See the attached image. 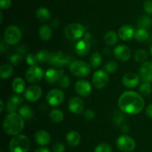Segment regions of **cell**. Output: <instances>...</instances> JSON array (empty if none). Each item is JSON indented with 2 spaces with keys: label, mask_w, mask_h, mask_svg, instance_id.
Returning a JSON list of instances; mask_svg holds the SVG:
<instances>
[{
  "label": "cell",
  "mask_w": 152,
  "mask_h": 152,
  "mask_svg": "<svg viewBox=\"0 0 152 152\" xmlns=\"http://www.w3.org/2000/svg\"><path fill=\"white\" fill-rule=\"evenodd\" d=\"M22 39V31L16 25H10L4 31V40L7 44L16 45Z\"/></svg>",
  "instance_id": "cell-6"
},
{
  "label": "cell",
  "mask_w": 152,
  "mask_h": 152,
  "mask_svg": "<svg viewBox=\"0 0 152 152\" xmlns=\"http://www.w3.org/2000/svg\"><path fill=\"white\" fill-rule=\"evenodd\" d=\"M76 52L80 57H85L89 53L91 49V44L88 40L83 39L80 40L76 44Z\"/></svg>",
  "instance_id": "cell-19"
},
{
  "label": "cell",
  "mask_w": 152,
  "mask_h": 152,
  "mask_svg": "<svg viewBox=\"0 0 152 152\" xmlns=\"http://www.w3.org/2000/svg\"><path fill=\"white\" fill-rule=\"evenodd\" d=\"M66 140L69 145L72 146V147H76L80 144V141H81V137L77 131H71L67 134Z\"/></svg>",
  "instance_id": "cell-22"
},
{
  "label": "cell",
  "mask_w": 152,
  "mask_h": 152,
  "mask_svg": "<svg viewBox=\"0 0 152 152\" xmlns=\"http://www.w3.org/2000/svg\"><path fill=\"white\" fill-rule=\"evenodd\" d=\"M140 76L143 81L152 83V61H146L141 65Z\"/></svg>",
  "instance_id": "cell-16"
},
{
  "label": "cell",
  "mask_w": 152,
  "mask_h": 152,
  "mask_svg": "<svg viewBox=\"0 0 152 152\" xmlns=\"http://www.w3.org/2000/svg\"><path fill=\"white\" fill-rule=\"evenodd\" d=\"M123 118L124 116H123V114L121 113H119V111H117L113 117V120L116 124H120L123 121Z\"/></svg>",
  "instance_id": "cell-47"
},
{
  "label": "cell",
  "mask_w": 152,
  "mask_h": 152,
  "mask_svg": "<svg viewBox=\"0 0 152 152\" xmlns=\"http://www.w3.org/2000/svg\"><path fill=\"white\" fill-rule=\"evenodd\" d=\"M150 52H151V55H152V44H151V47H150Z\"/></svg>",
  "instance_id": "cell-52"
},
{
  "label": "cell",
  "mask_w": 152,
  "mask_h": 152,
  "mask_svg": "<svg viewBox=\"0 0 152 152\" xmlns=\"http://www.w3.org/2000/svg\"><path fill=\"white\" fill-rule=\"evenodd\" d=\"M36 16L40 22H45L50 19V13L48 9L45 8V7H39L37 10Z\"/></svg>",
  "instance_id": "cell-26"
},
{
  "label": "cell",
  "mask_w": 152,
  "mask_h": 152,
  "mask_svg": "<svg viewBox=\"0 0 152 152\" xmlns=\"http://www.w3.org/2000/svg\"><path fill=\"white\" fill-rule=\"evenodd\" d=\"M134 37L138 42H144L148 38V33L146 29L139 28L135 32Z\"/></svg>",
  "instance_id": "cell-33"
},
{
  "label": "cell",
  "mask_w": 152,
  "mask_h": 152,
  "mask_svg": "<svg viewBox=\"0 0 152 152\" xmlns=\"http://www.w3.org/2000/svg\"><path fill=\"white\" fill-rule=\"evenodd\" d=\"M31 146L28 137L22 134L15 135L10 139L9 150L10 152H28Z\"/></svg>",
  "instance_id": "cell-3"
},
{
  "label": "cell",
  "mask_w": 152,
  "mask_h": 152,
  "mask_svg": "<svg viewBox=\"0 0 152 152\" xmlns=\"http://www.w3.org/2000/svg\"><path fill=\"white\" fill-rule=\"evenodd\" d=\"M94 152H112V148L108 143H101L95 148Z\"/></svg>",
  "instance_id": "cell-38"
},
{
  "label": "cell",
  "mask_w": 152,
  "mask_h": 152,
  "mask_svg": "<svg viewBox=\"0 0 152 152\" xmlns=\"http://www.w3.org/2000/svg\"><path fill=\"white\" fill-rule=\"evenodd\" d=\"M26 62L30 66L37 65V63H38L37 55H33V54H29V55H28L26 57Z\"/></svg>",
  "instance_id": "cell-40"
},
{
  "label": "cell",
  "mask_w": 152,
  "mask_h": 152,
  "mask_svg": "<svg viewBox=\"0 0 152 152\" xmlns=\"http://www.w3.org/2000/svg\"><path fill=\"white\" fill-rule=\"evenodd\" d=\"M109 77L108 73L104 70H97L95 72L92 77V82L95 88L101 89L105 87L108 83Z\"/></svg>",
  "instance_id": "cell-11"
},
{
  "label": "cell",
  "mask_w": 152,
  "mask_h": 152,
  "mask_svg": "<svg viewBox=\"0 0 152 152\" xmlns=\"http://www.w3.org/2000/svg\"><path fill=\"white\" fill-rule=\"evenodd\" d=\"M135 32L136 31L132 25H125L119 29L118 36L122 40L129 41L134 37Z\"/></svg>",
  "instance_id": "cell-18"
},
{
  "label": "cell",
  "mask_w": 152,
  "mask_h": 152,
  "mask_svg": "<svg viewBox=\"0 0 152 152\" xmlns=\"http://www.w3.org/2000/svg\"><path fill=\"white\" fill-rule=\"evenodd\" d=\"M145 105V101L140 94L134 91H126L118 100V106L121 111L129 115L140 113Z\"/></svg>",
  "instance_id": "cell-1"
},
{
  "label": "cell",
  "mask_w": 152,
  "mask_h": 152,
  "mask_svg": "<svg viewBox=\"0 0 152 152\" xmlns=\"http://www.w3.org/2000/svg\"><path fill=\"white\" fill-rule=\"evenodd\" d=\"M34 152H50V151L49 149L46 148H37Z\"/></svg>",
  "instance_id": "cell-49"
},
{
  "label": "cell",
  "mask_w": 152,
  "mask_h": 152,
  "mask_svg": "<svg viewBox=\"0 0 152 152\" xmlns=\"http://www.w3.org/2000/svg\"><path fill=\"white\" fill-rule=\"evenodd\" d=\"M148 58V53L144 49H139L134 54V60L138 63H144Z\"/></svg>",
  "instance_id": "cell-35"
},
{
  "label": "cell",
  "mask_w": 152,
  "mask_h": 152,
  "mask_svg": "<svg viewBox=\"0 0 152 152\" xmlns=\"http://www.w3.org/2000/svg\"><path fill=\"white\" fill-rule=\"evenodd\" d=\"M4 132L8 135H17L24 129V119L16 113H10L4 117L2 123Z\"/></svg>",
  "instance_id": "cell-2"
},
{
  "label": "cell",
  "mask_w": 152,
  "mask_h": 152,
  "mask_svg": "<svg viewBox=\"0 0 152 152\" xmlns=\"http://www.w3.org/2000/svg\"><path fill=\"white\" fill-rule=\"evenodd\" d=\"M0 17H1V20H0V22H1V23L2 22V20H3V15H2V13H0Z\"/></svg>",
  "instance_id": "cell-51"
},
{
  "label": "cell",
  "mask_w": 152,
  "mask_h": 152,
  "mask_svg": "<svg viewBox=\"0 0 152 152\" xmlns=\"http://www.w3.org/2000/svg\"><path fill=\"white\" fill-rule=\"evenodd\" d=\"M44 72L39 66H31L27 69L25 77L28 82L32 83H38L42 79Z\"/></svg>",
  "instance_id": "cell-7"
},
{
  "label": "cell",
  "mask_w": 152,
  "mask_h": 152,
  "mask_svg": "<svg viewBox=\"0 0 152 152\" xmlns=\"http://www.w3.org/2000/svg\"><path fill=\"white\" fill-rule=\"evenodd\" d=\"M22 59V55H20L19 53L16 54H13V55H10L8 57V60L10 61V64H12L13 66H16L21 62Z\"/></svg>",
  "instance_id": "cell-39"
},
{
  "label": "cell",
  "mask_w": 152,
  "mask_h": 152,
  "mask_svg": "<svg viewBox=\"0 0 152 152\" xmlns=\"http://www.w3.org/2000/svg\"><path fill=\"white\" fill-rule=\"evenodd\" d=\"M25 83L23 79L20 77H16L12 82V89L16 94H21L24 92Z\"/></svg>",
  "instance_id": "cell-23"
},
{
  "label": "cell",
  "mask_w": 152,
  "mask_h": 152,
  "mask_svg": "<svg viewBox=\"0 0 152 152\" xmlns=\"http://www.w3.org/2000/svg\"><path fill=\"white\" fill-rule=\"evenodd\" d=\"M114 57L121 62H126L131 58V49L125 45H120L114 50Z\"/></svg>",
  "instance_id": "cell-14"
},
{
  "label": "cell",
  "mask_w": 152,
  "mask_h": 152,
  "mask_svg": "<svg viewBox=\"0 0 152 152\" xmlns=\"http://www.w3.org/2000/svg\"><path fill=\"white\" fill-rule=\"evenodd\" d=\"M53 152H65V147L63 143L56 142L52 147Z\"/></svg>",
  "instance_id": "cell-41"
},
{
  "label": "cell",
  "mask_w": 152,
  "mask_h": 152,
  "mask_svg": "<svg viewBox=\"0 0 152 152\" xmlns=\"http://www.w3.org/2000/svg\"><path fill=\"white\" fill-rule=\"evenodd\" d=\"M65 95H64L63 91L59 89H53L49 91L48 93L47 101L48 104L51 107H57L60 105L63 101Z\"/></svg>",
  "instance_id": "cell-10"
},
{
  "label": "cell",
  "mask_w": 152,
  "mask_h": 152,
  "mask_svg": "<svg viewBox=\"0 0 152 152\" xmlns=\"http://www.w3.org/2000/svg\"><path fill=\"white\" fill-rule=\"evenodd\" d=\"M143 7L145 11L148 14H152V0H145L143 4Z\"/></svg>",
  "instance_id": "cell-44"
},
{
  "label": "cell",
  "mask_w": 152,
  "mask_h": 152,
  "mask_svg": "<svg viewBox=\"0 0 152 152\" xmlns=\"http://www.w3.org/2000/svg\"><path fill=\"white\" fill-rule=\"evenodd\" d=\"M7 110L9 113H16L18 110V105L9 99L7 103Z\"/></svg>",
  "instance_id": "cell-43"
},
{
  "label": "cell",
  "mask_w": 152,
  "mask_h": 152,
  "mask_svg": "<svg viewBox=\"0 0 152 152\" xmlns=\"http://www.w3.org/2000/svg\"><path fill=\"white\" fill-rule=\"evenodd\" d=\"M102 55H101V54L99 53V52H94L91 55V56L90 63L91 66L94 69L98 68V67L99 66V65L101 64V63H102Z\"/></svg>",
  "instance_id": "cell-30"
},
{
  "label": "cell",
  "mask_w": 152,
  "mask_h": 152,
  "mask_svg": "<svg viewBox=\"0 0 152 152\" xmlns=\"http://www.w3.org/2000/svg\"><path fill=\"white\" fill-rule=\"evenodd\" d=\"M104 69L106 72L114 73L118 69V64L115 61H108L104 66Z\"/></svg>",
  "instance_id": "cell-37"
},
{
  "label": "cell",
  "mask_w": 152,
  "mask_h": 152,
  "mask_svg": "<svg viewBox=\"0 0 152 152\" xmlns=\"http://www.w3.org/2000/svg\"><path fill=\"white\" fill-rule=\"evenodd\" d=\"M24 95H25V98L27 101H30V102H35V101L39 100L42 97V90L39 86L32 85V86H28L25 89Z\"/></svg>",
  "instance_id": "cell-12"
},
{
  "label": "cell",
  "mask_w": 152,
  "mask_h": 152,
  "mask_svg": "<svg viewBox=\"0 0 152 152\" xmlns=\"http://www.w3.org/2000/svg\"><path fill=\"white\" fill-rule=\"evenodd\" d=\"M50 117L52 122H55V123H59L64 119V113L61 110L54 109L50 112Z\"/></svg>",
  "instance_id": "cell-31"
},
{
  "label": "cell",
  "mask_w": 152,
  "mask_h": 152,
  "mask_svg": "<svg viewBox=\"0 0 152 152\" xmlns=\"http://www.w3.org/2000/svg\"><path fill=\"white\" fill-rule=\"evenodd\" d=\"M83 116H84L85 119H87V120L91 121L93 120L95 117V113L94 110H90V109H88V110H85L84 113H83Z\"/></svg>",
  "instance_id": "cell-42"
},
{
  "label": "cell",
  "mask_w": 152,
  "mask_h": 152,
  "mask_svg": "<svg viewBox=\"0 0 152 152\" xmlns=\"http://www.w3.org/2000/svg\"><path fill=\"white\" fill-rule=\"evenodd\" d=\"M19 114L24 119L29 120L34 117V110H32L31 107H30L28 105H23L19 109Z\"/></svg>",
  "instance_id": "cell-27"
},
{
  "label": "cell",
  "mask_w": 152,
  "mask_h": 152,
  "mask_svg": "<svg viewBox=\"0 0 152 152\" xmlns=\"http://www.w3.org/2000/svg\"><path fill=\"white\" fill-rule=\"evenodd\" d=\"M10 100L12 102H13L14 104H16V105L18 106H19V104H22V102H23V98H22L19 94H15V95H12V96L10 97Z\"/></svg>",
  "instance_id": "cell-45"
},
{
  "label": "cell",
  "mask_w": 152,
  "mask_h": 152,
  "mask_svg": "<svg viewBox=\"0 0 152 152\" xmlns=\"http://www.w3.org/2000/svg\"><path fill=\"white\" fill-rule=\"evenodd\" d=\"M49 63L54 67H62L71 63V59L68 55L62 52H57L50 54Z\"/></svg>",
  "instance_id": "cell-9"
},
{
  "label": "cell",
  "mask_w": 152,
  "mask_h": 152,
  "mask_svg": "<svg viewBox=\"0 0 152 152\" xmlns=\"http://www.w3.org/2000/svg\"><path fill=\"white\" fill-rule=\"evenodd\" d=\"M140 80V78L138 75L134 72H129L126 73L123 77L122 83L123 86H126V88L133 89L139 84Z\"/></svg>",
  "instance_id": "cell-15"
},
{
  "label": "cell",
  "mask_w": 152,
  "mask_h": 152,
  "mask_svg": "<svg viewBox=\"0 0 152 152\" xmlns=\"http://www.w3.org/2000/svg\"><path fill=\"white\" fill-rule=\"evenodd\" d=\"M35 140L39 145L45 146L50 143V136L45 130H39L35 134Z\"/></svg>",
  "instance_id": "cell-20"
},
{
  "label": "cell",
  "mask_w": 152,
  "mask_h": 152,
  "mask_svg": "<svg viewBox=\"0 0 152 152\" xmlns=\"http://www.w3.org/2000/svg\"><path fill=\"white\" fill-rule=\"evenodd\" d=\"M139 91L141 95H144V96H148L152 92L151 83L145 81L142 82L140 84V86Z\"/></svg>",
  "instance_id": "cell-32"
},
{
  "label": "cell",
  "mask_w": 152,
  "mask_h": 152,
  "mask_svg": "<svg viewBox=\"0 0 152 152\" xmlns=\"http://www.w3.org/2000/svg\"><path fill=\"white\" fill-rule=\"evenodd\" d=\"M11 0H0V7L1 10H6L8 9L11 6Z\"/></svg>",
  "instance_id": "cell-46"
},
{
  "label": "cell",
  "mask_w": 152,
  "mask_h": 152,
  "mask_svg": "<svg viewBox=\"0 0 152 152\" xmlns=\"http://www.w3.org/2000/svg\"><path fill=\"white\" fill-rule=\"evenodd\" d=\"M145 113H146V115L148 116V117L152 119V103L147 107L146 110H145Z\"/></svg>",
  "instance_id": "cell-48"
},
{
  "label": "cell",
  "mask_w": 152,
  "mask_h": 152,
  "mask_svg": "<svg viewBox=\"0 0 152 152\" xmlns=\"http://www.w3.org/2000/svg\"><path fill=\"white\" fill-rule=\"evenodd\" d=\"M13 69L11 64L4 63L0 67V77L1 79H7L12 75Z\"/></svg>",
  "instance_id": "cell-25"
},
{
  "label": "cell",
  "mask_w": 152,
  "mask_h": 152,
  "mask_svg": "<svg viewBox=\"0 0 152 152\" xmlns=\"http://www.w3.org/2000/svg\"><path fill=\"white\" fill-rule=\"evenodd\" d=\"M105 43L108 46H114L118 41V34H116L114 31H109L105 34L104 37Z\"/></svg>",
  "instance_id": "cell-28"
},
{
  "label": "cell",
  "mask_w": 152,
  "mask_h": 152,
  "mask_svg": "<svg viewBox=\"0 0 152 152\" xmlns=\"http://www.w3.org/2000/svg\"><path fill=\"white\" fill-rule=\"evenodd\" d=\"M137 26L139 28H143V29H148L151 27L152 24V20L151 18L148 16H142L138 18L137 21Z\"/></svg>",
  "instance_id": "cell-29"
},
{
  "label": "cell",
  "mask_w": 152,
  "mask_h": 152,
  "mask_svg": "<svg viewBox=\"0 0 152 152\" xmlns=\"http://www.w3.org/2000/svg\"><path fill=\"white\" fill-rule=\"evenodd\" d=\"M75 91L80 96H88L92 91L91 84L86 80H80L76 82Z\"/></svg>",
  "instance_id": "cell-13"
},
{
  "label": "cell",
  "mask_w": 152,
  "mask_h": 152,
  "mask_svg": "<svg viewBox=\"0 0 152 152\" xmlns=\"http://www.w3.org/2000/svg\"><path fill=\"white\" fill-rule=\"evenodd\" d=\"M68 109L72 113L80 114L84 109V101L80 97H72L68 101Z\"/></svg>",
  "instance_id": "cell-17"
},
{
  "label": "cell",
  "mask_w": 152,
  "mask_h": 152,
  "mask_svg": "<svg viewBox=\"0 0 152 152\" xmlns=\"http://www.w3.org/2000/svg\"><path fill=\"white\" fill-rule=\"evenodd\" d=\"M58 84L62 88H68L70 86V84H71V80H70V78L68 76L64 74L63 70H62L60 77H59V80H58Z\"/></svg>",
  "instance_id": "cell-36"
},
{
  "label": "cell",
  "mask_w": 152,
  "mask_h": 152,
  "mask_svg": "<svg viewBox=\"0 0 152 152\" xmlns=\"http://www.w3.org/2000/svg\"><path fill=\"white\" fill-rule=\"evenodd\" d=\"M52 31L51 28L48 25H44L40 27L39 30V35L41 40H44V41H48L50 40L52 37Z\"/></svg>",
  "instance_id": "cell-24"
},
{
  "label": "cell",
  "mask_w": 152,
  "mask_h": 152,
  "mask_svg": "<svg viewBox=\"0 0 152 152\" xmlns=\"http://www.w3.org/2000/svg\"><path fill=\"white\" fill-rule=\"evenodd\" d=\"M117 146L122 151L131 152L134 150L136 142L132 137L128 135H122L117 139Z\"/></svg>",
  "instance_id": "cell-8"
},
{
  "label": "cell",
  "mask_w": 152,
  "mask_h": 152,
  "mask_svg": "<svg viewBox=\"0 0 152 152\" xmlns=\"http://www.w3.org/2000/svg\"><path fill=\"white\" fill-rule=\"evenodd\" d=\"M69 69L71 74L79 77H87L91 72L89 64L82 61H74L69 64Z\"/></svg>",
  "instance_id": "cell-4"
},
{
  "label": "cell",
  "mask_w": 152,
  "mask_h": 152,
  "mask_svg": "<svg viewBox=\"0 0 152 152\" xmlns=\"http://www.w3.org/2000/svg\"><path fill=\"white\" fill-rule=\"evenodd\" d=\"M85 27L80 23H71L64 30L65 36L71 40H79L84 35Z\"/></svg>",
  "instance_id": "cell-5"
},
{
  "label": "cell",
  "mask_w": 152,
  "mask_h": 152,
  "mask_svg": "<svg viewBox=\"0 0 152 152\" xmlns=\"http://www.w3.org/2000/svg\"><path fill=\"white\" fill-rule=\"evenodd\" d=\"M0 104H1V108H0V111L2 112L3 110H4V101H3L2 99L0 100Z\"/></svg>",
  "instance_id": "cell-50"
},
{
  "label": "cell",
  "mask_w": 152,
  "mask_h": 152,
  "mask_svg": "<svg viewBox=\"0 0 152 152\" xmlns=\"http://www.w3.org/2000/svg\"><path fill=\"white\" fill-rule=\"evenodd\" d=\"M62 70H56L54 69H50L48 70L45 75V80L48 83L53 84L56 82H58L59 77H60Z\"/></svg>",
  "instance_id": "cell-21"
},
{
  "label": "cell",
  "mask_w": 152,
  "mask_h": 152,
  "mask_svg": "<svg viewBox=\"0 0 152 152\" xmlns=\"http://www.w3.org/2000/svg\"><path fill=\"white\" fill-rule=\"evenodd\" d=\"M36 55H37L38 63H44L48 62L50 57V54L46 50L39 51Z\"/></svg>",
  "instance_id": "cell-34"
}]
</instances>
